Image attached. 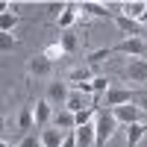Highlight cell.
Listing matches in <instances>:
<instances>
[{"instance_id":"6da1fadb","label":"cell","mask_w":147,"mask_h":147,"mask_svg":"<svg viewBox=\"0 0 147 147\" xmlns=\"http://www.w3.org/2000/svg\"><path fill=\"white\" fill-rule=\"evenodd\" d=\"M121 124L115 121L112 115V109H97V115H94V129H97V138H94V147H106V141L115 136V129Z\"/></svg>"},{"instance_id":"7a4b0ae2","label":"cell","mask_w":147,"mask_h":147,"mask_svg":"<svg viewBox=\"0 0 147 147\" xmlns=\"http://www.w3.org/2000/svg\"><path fill=\"white\" fill-rule=\"evenodd\" d=\"M112 115H115L118 124H124V127H127V124H144V121H147V112H141L136 103L115 106V109H112Z\"/></svg>"},{"instance_id":"3957f363","label":"cell","mask_w":147,"mask_h":147,"mask_svg":"<svg viewBox=\"0 0 147 147\" xmlns=\"http://www.w3.org/2000/svg\"><path fill=\"white\" fill-rule=\"evenodd\" d=\"M112 53H129L132 59H144L147 56V41L141 38V35L138 38H124L118 47H112Z\"/></svg>"},{"instance_id":"277c9868","label":"cell","mask_w":147,"mask_h":147,"mask_svg":"<svg viewBox=\"0 0 147 147\" xmlns=\"http://www.w3.org/2000/svg\"><path fill=\"white\" fill-rule=\"evenodd\" d=\"M27 74H30V80L50 77V74H53V62H50V59H47L44 53H38V56H32V59H30V65H27Z\"/></svg>"},{"instance_id":"5b68a950","label":"cell","mask_w":147,"mask_h":147,"mask_svg":"<svg viewBox=\"0 0 147 147\" xmlns=\"http://www.w3.org/2000/svg\"><path fill=\"white\" fill-rule=\"evenodd\" d=\"M127 100H132V91H129V88H109V91L103 94L100 109H115V106H124Z\"/></svg>"},{"instance_id":"8992f818","label":"cell","mask_w":147,"mask_h":147,"mask_svg":"<svg viewBox=\"0 0 147 147\" xmlns=\"http://www.w3.org/2000/svg\"><path fill=\"white\" fill-rule=\"evenodd\" d=\"M124 77L129 82H147V59H132L124 68Z\"/></svg>"},{"instance_id":"52a82bcc","label":"cell","mask_w":147,"mask_h":147,"mask_svg":"<svg viewBox=\"0 0 147 147\" xmlns=\"http://www.w3.org/2000/svg\"><path fill=\"white\" fill-rule=\"evenodd\" d=\"M65 109L68 112H82V109H91V94H82V91H77L74 88L71 94H68V103H65Z\"/></svg>"},{"instance_id":"ba28073f","label":"cell","mask_w":147,"mask_h":147,"mask_svg":"<svg viewBox=\"0 0 147 147\" xmlns=\"http://www.w3.org/2000/svg\"><path fill=\"white\" fill-rule=\"evenodd\" d=\"M77 44H80V35H77V27L71 30H62V38H59V47H62V53H77Z\"/></svg>"},{"instance_id":"9c48e42d","label":"cell","mask_w":147,"mask_h":147,"mask_svg":"<svg viewBox=\"0 0 147 147\" xmlns=\"http://www.w3.org/2000/svg\"><path fill=\"white\" fill-rule=\"evenodd\" d=\"M77 144L80 147H94V138H97V129H94V124H82V127H77Z\"/></svg>"},{"instance_id":"30bf717a","label":"cell","mask_w":147,"mask_h":147,"mask_svg":"<svg viewBox=\"0 0 147 147\" xmlns=\"http://www.w3.org/2000/svg\"><path fill=\"white\" fill-rule=\"evenodd\" d=\"M127 147H138V141L147 136V121L144 124H127Z\"/></svg>"},{"instance_id":"8fae6325","label":"cell","mask_w":147,"mask_h":147,"mask_svg":"<svg viewBox=\"0 0 147 147\" xmlns=\"http://www.w3.org/2000/svg\"><path fill=\"white\" fill-rule=\"evenodd\" d=\"M32 124H35V112H32L30 106H21L18 109V118H15V129L18 132H27Z\"/></svg>"},{"instance_id":"7c38bea8","label":"cell","mask_w":147,"mask_h":147,"mask_svg":"<svg viewBox=\"0 0 147 147\" xmlns=\"http://www.w3.org/2000/svg\"><path fill=\"white\" fill-rule=\"evenodd\" d=\"M68 85L65 82H50V85H47V103H68Z\"/></svg>"},{"instance_id":"4fadbf2b","label":"cell","mask_w":147,"mask_h":147,"mask_svg":"<svg viewBox=\"0 0 147 147\" xmlns=\"http://www.w3.org/2000/svg\"><path fill=\"white\" fill-rule=\"evenodd\" d=\"M115 24L129 35V38H138V32H141V24L138 21H132V18H127L124 12H121V15H115Z\"/></svg>"},{"instance_id":"5bb4252c","label":"cell","mask_w":147,"mask_h":147,"mask_svg":"<svg viewBox=\"0 0 147 147\" xmlns=\"http://www.w3.org/2000/svg\"><path fill=\"white\" fill-rule=\"evenodd\" d=\"M32 112H35V124H38V127H47V124H50V118H53L50 103H47V100H35Z\"/></svg>"},{"instance_id":"9a60e30c","label":"cell","mask_w":147,"mask_h":147,"mask_svg":"<svg viewBox=\"0 0 147 147\" xmlns=\"http://www.w3.org/2000/svg\"><path fill=\"white\" fill-rule=\"evenodd\" d=\"M68 80H71V85H74V88H77V85H82V82H91L94 80V74H91V68H71L68 71Z\"/></svg>"},{"instance_id":"2e32d148","label":"cell","mask_w":147,"mask_h":147,"mask_svg":"<svg viewBox=\"0 0 147 147\" xmlns=\"http://www.w3.org/2000/svg\"><path fill=\"white\" fill-rule=\"evenodd\" d=\"M124 15L132 21H147V3L144 0H136V3H127L124 6Z\"/></svg>"},{"instance_id":"e0dca14e","label":"cell","mask_w":147,"mask_h":147,"mask_svg":"<svg viewBox=\"0 0 147 147\" xmlns=\"http://www.w3.org/2000/svg\"><path fill=\"white\" fill-rule=\"evenodd\" d=\"M41 141H44V147H62L65 136H62V129H56V127H44Z\"/></svg>"},{"instance_id":"ac0fdd59","label":"cell","mask_w":147,"mask_h":147,"mask_svg":"<svg viewBox=\"0 0 147 147\" xmlns=\"http://www.w3.org/2000/svg\"><path fill=\"white\" fill-rule=\"evenodd\" d=\"M18 24H21V18H18L15 12H12V9L3 3V15H0V30H3V32H12V30L18 27Z\"/></svg>"},{"instance_id":"d6986e66","label":"cell","mask_w":147,"mask_h":147,"mask_svg":"<svg viewBox=\"0 0 147 147\" xmlns=\"http://www.w3.org/2000/svg\"><path fill=\"white\" fill-rule=\"evenodd\" d=\"M53 127L56 129H74V127H77V118H74V112H68V109H65V112H59V115H53Z\"/></svg>"},{"instance_id":"ffe728a7","label":"cell","mask_w":147,"mask_h":147,"mask_svg":"<svg viewBox=\"0 0 147 147\" xmlns=\"http://www.w3.org/2000/svg\"><path fill=\"white\" fill-rule=\"evenodd\" d=\"M112 56V50H109V47H103V50H94V53H88L85 56V68H100V62H106V59Z\"/></svg>"},{"instance_id":"44dd1931","label":"cell","mask_w":147,"mask_h":147,"mask_svg":"<svg viewBox=\"0 0 147 147\" xmlns=\"http://www.w3.org/2000/svg\"><path fill=\"white\" fill-rule=\"evenodd\" d=\"M80 9L85 15H91V18H112V12L106 6H100V3H80Z\"/></svg>"},{"instance_id":"7402d4cb","label":"cell","mask_w":147,"mask_h":147,"mask_svg":"<svg viewBox=\"0 0 147 147\" xmlns=\"http://www.w3.org/2000/svg\"><path fill=\"white\" fill-rule=\"evenodd\" d=\"M74 21H77V3H68L65 12H62V18H59V27H62V30H71Z\"/></svg>"},{"instance_id":"603a6c76","label":"cell","mask_w":147,"mask_h":147,"mask_svg":"<svg viewBox=\"0 0 147 147\" xmlns=\"http://www.w3.org/2000/svg\"><path fill=\"white\" fill-rule=\"evenodd\" d=\"M109 91V77H94L91 80V94H106Z\"/></svg>"},{"instance_id":"cb8c5ba5","label":"cell","mask_w":147,"mask_h":147,"mask_svg":"<svg viewBox=\"0 0 147 147\" xmlns=\"http://www.w3.org/2000/svg\"><path fill=\"white\" fill-rule=\"evenodd\" d=\"M0 47H3V53L15 50V47H18V38H15L12 32H0Z\"/></svg>"},{"instance_id":"d4e9b609","label":"cell","mask_w":147,"mask_h":147,"mask_svg":"<svg viewBox=\"0 0 147 147\" xmlns=\"http://www.w3.org/2000/svg\"><path fill=\"white\" fill-rule=\"evenodd\" d=\"M97 115V109L91 106V109H82V112H77V115H74V118H77V127H82V124H88V121Z\"/></svg>"},{"instance_id":"484cf974","label":"cell","mask_w":147,"mask_h":147,"mask_svg":"<svg viewBox=\"0 0 147 147\" xmlns=\"http://www.w3.org/2000/svg\"><path fill=\"white\" fill-rule=\"evenodd\" d=\"M44 56L50 59V62H56V59H62L65 53H62V47H59V41H56V44H50V47H47V50H44Z\"/></svg>"},{"instance_id":"4316f807","label":"cell","mask_w":147,"mask_h":147,"mask_svg":"<svg viewBox=\"0 0 147 147\" xmlns=\"http://www.w3.org/2000/svg\"><path fill=\"white\" fill-rule=\"evenodd\" d=\"M21 147H44V141H41V136H24Z\"/></svg>"},{"instance_id":"83f0119b","label":"cell","mask_w":147,"mask_h":147,"mask_svg":"<svg viewBox=\"0 0 147 147\" xmlns=\"http://www.w3.org/2000/svg\"><path fill=\"white\" fill-rule=\"evenodd\" d=\"M62 147H80V144H77V136H74V132H68L65 141H62Z\"/></svg>"},{"instance_id":"f1b7e54d","label":"cell","mask_w":147,"mask_h":147,"mask_svg":"<svg viewBox=\"0 0 147 147\" xmlns=\"http://www.w3.org/2000/svg\"><path fill=\"white\" fill-rule=\"evenodd\" d=\"M136 106L141 109V112H147V97H138V100H136Z\"/></svg>"},{"instance_id":"f546056e","label":"cell","mask_w":147,"mask_h":147,"mask_svg":"<svg viewBox=\"0 0 147 147\" xmlns=\"http://www.w3.org/2000/svg\"><path fill=\"white\" fill-rule=\"evenodd\" d=\"M0 147H9V144H6V141H3V144H0Z\"/></svg>"}]
</instances>
